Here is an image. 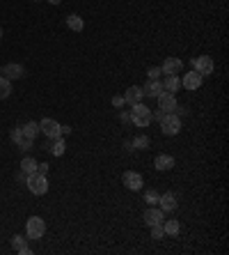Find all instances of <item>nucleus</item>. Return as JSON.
Returning a JSON list of instances; mask_svg holds the SVG:
<instances>
[{"mask_svg":"<svg viewBox=\"0 0 229 255\" xmlns=\"http://www.w3.org/2000/svg\"><path fill=\"white\" fill-rule=\"evenodd\" d=\"M213 60H211L209 55H197V58H193V69H195L197 74H202V76H209L213 74Z\"/></svg>","mask_w":229,"mask_h":255,"instance_id":"6","label":"nucleus"},{"mask_svg":"<svg viewBox=\"0 0 229 255\" xmlns=\"http://www.w3.org/2000/svg\"><path fill=\"white\" fill-rule=\"evenodd\" d=\"M165 221V212L161 207H154V205H151L149 209H147V212H144V223H147V225H161V223Z\"/></svg>","mask_w":229,"mask_h":255,"instance_id":"10","label":"nucleus"},{"mask_svg":"<svg viewBox=\"0 0 229 255\" xmlns=\"http://www.w3.org/2000/svg\"><path fill=\"white\" fill-rule=\"evenodd\" d=\"M161 85H163V92H179V87H181V81H179V76H165L163 81H161Z\"/></svg>","mask_w":229,"mask_h":255,"instance_id":"19","label":"nucleus"},{"mask_svg":"<svg viewBox=\"0 0 229 255\" xmlns=\"http://www.w3.org/2000/svg\"><path fill=\"white\" fill-rule=\"evenodd\" d=\"M66 28L73 30V33H80V30L85 28V23H83V19H80L78 14H69V16H66Z\"/></svg>","mask_w":229,"mask_h":255,"instance_id":"22","label":"nucleus"},{"mask_svg":"<svg viewBox=\"0 0 229 255\" xmlns=\"http://www.w3.org/2000/svg\"><path fill=\"white\" fill-rule=\"evenodd\" d=\"M46 149H51L53 154L55 156H62L66 152V143H65V138L62 136H58V138H48V143H46Z\"/></svg>","mask_w":229,"mask_h":255,"instance_id":"16","label":"nucleus"},{"mask_svg":"<svg viewBox=\"0 0 229 255\" xmlns=\"http://www.w3.org/2000/svg\"><path fill=\"white\" fill-rule=\"evenodd\" d=\"M154 166H156V170H161V173H167V170L174 168V156H170V154H158L156 159H154Z\"/></svg>","mask_w":229,"mask_h":255,"instance_id":"15","label":"nucleus"},{"mask_svg":"<svg viewBox=\"0 0 229 255\" xmlns=\"http://www.w3.org/2000/svg\"><path fill=\"white\" fill-rule=\"evenodd\" d=\"M142 97H144L142 87H140V85H131L124 92V104H131V106H133V104H140V101H142Z\"/></svg>","mask_w":229,"mask_h":255,"instance_id":"17","label":"nucleus"},{"mask_svg":"<svg viewBox=\"0 0 229 255\" xmlns=\"http://www.w3.org/2000/svg\"><path fill=\"white\" fill-rule=\"evenodd\" d=\"M0 39H2V28H0Z\"/></svg>","mask_w":229,"mask_h":255,"instance_id":"34","label":"nucleus"},{"mask_svg":"<svg viewBox=\"0 0 229 255\" xmlns=\"http://www.w3.org/2000/svg\"><path fill=\"white\" fill-rule=\"evenodd\" d=\"M161 92H163L161 78H149V81L144 83V87H142V94H144V97H154V99H156Z\"/></svg>","mask_w":229,"mask_h":255,"instance_id":"14","label":"nucleus"},{"mask_svg":"<svg viewBox=\"0 0 229 255\" xmlns=\"http://www.w3.org/2000/svg\"><path fill=\"white\" fill-rule=\"evenodd\" d=\"M131 145H133V149H147L149 138H147V136H135V138L131 141Z\"/></svg>","mask_w":229,"mask_h":255,"instance_id":"25","label":"nucleus"},{"mask_svg":"<svg viewBox=\"0 0 229 255\" xmlns=\"http://www.w3.org/2000/svg\"><path fill=\"white\" fill-rule=\"evenodd\" d=\"M147 76H149V78H161V67H151L149 72H147Z\"/></svg>","mask_w":229,"mask_h":255,"instance_id":"29","label":"nucleus"},{"mask_svg":"<svg viewBox=\"0 0 229 255\" xmlns=\"http://www.w3.org/2000/svg\"><path fill=\"white\" fill-rule=\"evenodd\" d=\"M21 173H26V175L37 173V161H34L33 156H23V161H21Z\"/></svg>","mask_w":229,"mask_h":255,"instance_id":"23","label":"nucleus"},{"mask_svg":"<svg viewBox=\"0 0 229 255\" xmlns=\"http://www.w3.org/2000/svg\"><path fill=\"white\" fill-rule=\"evenodd\" d=\"M12 141H14V145H16L21 152H28V149L33 147V143H34V141H30V138H26V136H23L21 127H16V129L12 131Z\"/></svg>","mask_w":229,"mask_h":255,"instance_id":"13","label":"nucleus"},{"mask_svg":"<svg viewBox=\"0 0 229 255\" xmlns=\"http://www.w3.org/2000/svg\"><path fill=\"white\" fill-rule=\"evenodd\" d=\"M48 170H51V166H48V163H37V173L48 175Z\"/></svg>","mask_w":229,"mask_h":255,"instance_id":"31","label":"nucleus"},{"mask_svg":"<svg viewBox=\"0 0 229 255\" xmlns=\"http://www.w3.org/2000/svg\"><path fill=\"white\" fill-rule=\"evenodd\" d=\"M46 235V223L41 216H30L26 223V237L28 239H41Z\"/></svg>","mask_w":229,"mask_h":255,"instance_id":"2","label":"nucleus"},{"mask_svg":"<svg viewBox=\"0 0 229 255\" xmlns=\"http://www.w3.org/2000/svg\"><path fill=\"white\" fill-rule=\"evenodd\" d=\"M158 205H161V209H163V212H174V209L179 207L177 195H174V193H163L161 198H158Z\"/></svg>","mask_w":229,"mask_h":255,"instance_id":"18","label":"nucleus"},{"mask_svg":"<svg viewBox=\"0 0 229 255\" xmlns=\"http://www.w3.org/2000/svg\"><path fill=\"white\" fill-rule=\"evenodd\" d=\"M181 69H183V62L179 60V58H167V60L163 62V72L165 76H179L181 74Z\"/></svg>","mask_w":229,"mask_h":255,"instance_id":"12","label":"nucleus"},{"mask_svg":"<svg viewBox=\"0 0 229 255\" xmlns=\"http://www.w3.org/2000/svg\"><path fill=\"white\" fill-rule=\"evenodd\" d=\"M46 2H51V5H60L62 0H46Z\"/></svg>","mask_w":229,"mask_h":255,"instance_id":"33","label":"nucleus"},{"mask_svg":"<svg viewBox=\"0 0 229 255\" xmlns=\"http://www.w3.org/2000/svg\"><path fill=\"white\" fill-rule=\"evenodd\" d=\"M161 131L165 136H177L181 131V120H179L177 113H165L161 117Z\"/></svg>","mask_w":229,"mask_h":255,"instance_id":"3","label":"nucleus"},{"mask_svg":"<svg viewBox=\"0 0 229 255\" xmlns=\"http://www.w3.org/2000/svg\"><path fill=\"white\" fill-rule=\"evenodd\" d=\"M119 120H122V122H129V120H131V113H122V115H119Z\"/></svg>","mask_w":229,"mask_h":255,"instance_id":"32","label":"nucleus"},{"mask_svg":"<svg viewBox=\"0 0 229 255\" xmlns=\"http://www.w3.org/2000/svg\"><path fill=\"white\" fill-rule=\"evenodd\" d=\"M163 237H165L163 225H151V239H156V242H161Z\"/></svg>","mask_w":229,"mask_h":255,"instance_id":"27","label":"nucleus"},{"mask_svg":"<svg viewBox=\"0 0 229 255\" xmlns=\"http://www.w3.org/2000/svg\"><path fill=\"white\" fill-rule=\"evenodd\" d=\"M151 108H147L140 101V104H133V110H131V122L135 124V127H140V129H144V127H149L151 124Z\"/></svg>","mask_w":229,"mask_h":255,"instance_id":"1","label":"nucleus"},{"mask_svg":"<svg viewBox=\"0 0 229 255\" xmlns=\"http://www.w3.org/2000/svg\"><path fill=\"white\" fill-rule=\"evenodd\" d=\"M158 198H161V193H158V191H154V188L144 191V202H149V205H158Z\"/></svg>","mask_w":229,"mask_h":255,"instance_id":"26","label":"nucleus"},{"mask_svg":"<svg viewBox=\"0 0 229 255\" xmlns=\"http://www.w3.org/2000/svg\"><path fill=\"white\" fill-rule=\"evenodd\" d=\"M26 239H28V237H14V239H12V249L14 251L26 249Z\"/></svg>","mask_w":229,"mask_h":255,"instance_id":"28","label":"nucleus"},{"mask_svg":"<svg viewBox=\"0 0 229 255\" xmlns=\"http://www.w3.org/2000/svg\"><path fill=\"white\" fill-rule=\"evenodd\" d=\"M21 131H23L26 138L34 141V138L41 134V131H39V122H26V124H21Z\"/></svg>","mask_w":229,"mask_h":255,"instance_id":"20","label":"nucleus"},{"mask_svg":"<svg viewBox=\"0 0 229 255\" xmlns=\"http://www.w3.org/2000/svg\"><path fill=\"white\" fill-rule=\"evenodd\" d=\"M122 182H124V186L129 188V191H140V188H142V184H144L142 175L135 173V170H126L124 177H122Z\"/></svg>","mask_w":229,"mask_h":255,"instance_id":"8","label":"nucleus"},{"mask_svg":"<svg viewBox=\"0 0 229 255\" xmlns=\"http://www.w3.org/2000/svg\"><path fill=\"white\" fill-rule=\"evenodd\" d=\"M39 131L46 136V138H58V136H62V124H60L58 120H53V117H44V120L39 122Z\"/></svg>","mask_w":229,"mask_h":255,"instance_id":"5","label":"nucleus"},{"mask_svg":"<svg viewBox=\"0 0 229 255\" xmlns=\"http://www.w3.org/2000/svg\"><path fill=\"white\" fill-rule=\"evenodd\" d=\"M161 225H163V232L165 235H179V232H181V223L177 221V219H170V221H163L161 223Z\"/></svg>","mask_w":229,"mask_h":255,"instance_id":"21","label":"nucleus"},{"mask_svg":"<svg viewBox=\"0 0 229 255\" xmlns=\"http://www.w3.org/2000/svg\"><path fill=\"white\" fill-rule=\"evenodd\" d=\"M156 99H158V108H161L163 113H174V110L179 108L177 97H174V94H170V92H161Z\"/></svg>","mask_w":229,"mask_h":255,"instance_id":"7","label":"nucleus"},{"mask_svg":"<svg viewBox=\"0 0 229 255\" xmlns=\"http://www.w3.org/2000/svg\"><path fill=\"white\" fill-rule=\"evenodd\" d=\"M112 106H115V108H122V106H124V97H122V94L112 97Z\"/></svg>","mask_w":229,"mask_h":255,"instance_id":"30","label":"nucleus"},{"mask_svg":"<svg viewBox=\"0 0 229 255\" xmlns=\"http://www.w3.org/2000/svg\"><path fill=\"white\" fill-rule=\"evenodd\" d=\"M9 92H12V81L0 76V99H7V97H9Z\"/></svg>","mask_w":229,"mask_h":255,"instance_id":"24","label":"nucleus"},{"mask_svg":"<svg viewBox=\"0 0 229 255\" xmlns=\"http://www.w3.org/2000/svg\"><path fill=\"white\" fill-rule=\"evenodd\" d=\"M202 83H204V76L202 74H197L195 69L193 72H188V74H183V78H181V87H186V90H199L202 87Z\"/></svg>","mask_w":229,"mask_h":255,"instance_id":"9","label":"nucleus"},{"mask_svg":"<svg viewBox=\"0 0 229 255\" xmlns=\"http://www.w3.org/2000/svg\"><path fill=\"white\" fill-rule=\"evenodd\" d=\"M26 177H28V188H30L33 195H44L46 191H48V180H46V175L33 173V175H26Z\"/></svg>","mask_w":229,"mask_h":255,"instance_id":"4","label":"nucleus"},{"mask_svg":"<svg viewBox=\"0 0 229 255\" xmlns=\"http://www.w3.org/2000/svg\"><path fill=\"white\" fill-rule=\"evenodd\" d=\"M0 74H5V78H9V81H19V78L26 76V67L19 65V62H9V65H7Z\"/></svg>","mask_w":229,"mask_h":255,"instance_id":"11","label":"nucleus"}]
</instances>
